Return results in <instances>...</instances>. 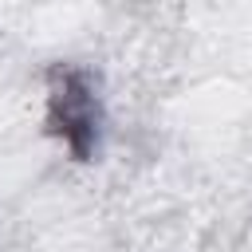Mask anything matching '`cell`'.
Wrapping results in <instances>:
<instances>
[{
  "mask_svg": "<svg viewBox=\"0 0 252 252\" xmlns=\"http://www.w3.org/2000/svg\"><path fill=\"white\" fill-rule=\"evenodd\" d=\"M43 130L75 158L91 161L98 150L102 130V102L83 67L55 63L47 71V106H43Z\"/></svg>",
  "mask_w": 252,
  "mask_h": 252,
  "instance_id": "1",
  "label": "cell"
}]
</instances>
